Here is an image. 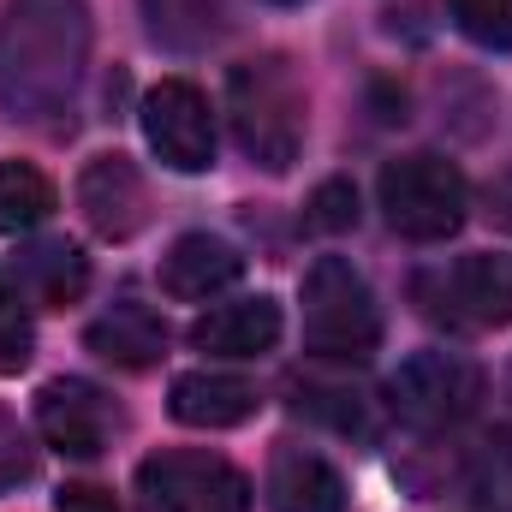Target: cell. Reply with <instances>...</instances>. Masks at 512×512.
I'll use <instances>...</instances> for the list:
<instances>
[{
  "label": "cell",
  "mask_w": 512,
  "mask_h": 512,
  "mask_svg": "<svg viewBox=\"0 0 512 512\" xmlns=\"http://www.w3.org/2000/svg\"><path fill=\"white\" fill-rule=\"evenodd\" d=\"M114 405L96 393L90 382H48L36 393V429H42V441L54 447V453H66V459H96L102 447H108V435H114Z\"/></svg>",
  "instance_id": "cell-9"
},
{
  "label": "cell",
  "mask_w": 512,
  "mask_h": 512,
  "mask_svg": "<svg viewBox=\"0 0 512 512\" xmlns=\"http://www.w3.org/2000/svg\"><path fill=\"white\" fill-rule=\"evenodd\" d=\"M382 346V310L370 280L346 256H322L304 274V352L316 358H370Z\"/></svg>",
  "instance_id": "cell-3"
},
{
  "label": "cell",
  "mask_w": 512,
  "mask_h": 512,
  "mask_svg": "<svg viewBox=\"0 0 512 512\" xmlns=\"http://www.w3.org/2000/svg\"><path fill=\"white\" fill-rule=\"evenodd\" d=\"M84 340H90L96 358H108V364H120V370H149V364H161V352H167V328H161V316L143 310V304H114L108 316L90 322Z\"/></svg>",
  "instance_id": "cell-15"
},
{
  "label": "cell",
  "mask_w": 512,
  "mask_h": 512,
  "mask_svg": "<svg viewBox=\"0 0 512 512\" xmlns=\"http://www.w3.org/2000/svg\"><path fill=\"white\" fill-rule=\"evenodd\" d=\"M90 66V0H6L0 12V108L12 120H60Z\"/></svg>",
  "instance_id": "cell-1"
},
{
  "label": "cell",
  "mask_w": 512,
  "mask_h": 512,
  "mask_svg": "<svg viewBox=\"0 0 512 512\" xmlns=\"http://www.w3.org/2000/svg\"><path fill=\"white\" fill-rule=\"evenodd\" d=\"M471 501L489 512H512V441H495L471 471Z\"/></svg>",
  "instance_id": "cell-21"
},
{
  "label": "cell",
  "mask_w": 512,
  "mask_h": 512,
  "mask_svg": "<svg viewBox=\"0 0 512 512\" xmlns=\"http://www.w3.org/2000/svg\"><path fill=\"white\" fill-rule=\"evenodd\" d=\"M149 36L173 54H203L227 36V6L221 0H143Z\"/></svg>",
  "instance_id": "cell-16"
},
{
  "label": "cell",
  "mask_w": 512,
  "mask_h": 512,
  "mask_svg": "<svg viewBox=\"0 0 512 512\" xmlns=\"http://www.w3.org/2000/svg\"><path fill=\"white\" fill-rule=\"evenodd\" d=\"M143 137L161 155V167H173V173H209L215 167V114H209L203 90L185 78H161L143 96Z\"/></svg>",
  "instance_id": "cell-8"
},
{
  "label": "cell",
  "mask_w": 512,
  "mask_h": 512,
  "mask_svg": "<svg viewBox=\"0 0 512 512\" xmlns=\"http://www.w3.org/2000/svg\"><path fill=\"white\" fill-rule=\"evenodd\" d=\"M417 304L423 316L453 328H501L512 322V256L477 251L459 256L453 268L417 274Z\"/></svg>",
  "instance_id": "cell-7"
},
{
  "label": "cell",
  "mask_w": 512,
  "mask_h": 512,
  "mask_svg": "<svg viewBox=\"0 0 512 512\" xmlns=\"http://www.w3.org/2000/svg\"><path fill=\"white\" fill-rule=\"evenodd\" d=\"M280 6H298V0H280Z\"/></svg>",
  "instance_id": "cell-26"
},
{
  "label": "cell",
  "mask_w": 512,
  "mask_h": 512,
  "mask_svg": "<svg viewBox=\"0 0 512 512\" xmlns=\"http://www.w3.org/2000/svg\"><path fill=\"white\" fill-rule=\"evenodd\" d=\"M30 477H36V447H30V435L18 429V417L0 411V495L24 489Z\"/></svg>",
  "instance_id": "cell-22"
},
{
  "label": "cell",
  "mask_w": 512,
  "mask_h": 512,
  "mask_svg": "<svg viewBox=\"0 0 512 512\" xmlns=\"http://www.w3.org/2000/svg\"><path fill=\"white\" fill-rule=\"evenodd\" d=\"M167 411L185 429H233L256 411V387L245 376H227V370H191V376L173 382Z\"/></svg>",
  "instance_id": "cell-13"
},
{
  "label": "cell",
  "mask_w": 512,
  "mask_h": 512,
  "mask_svg": "<svg viewBox=\"0 0 512 512\" xmlns=\"http://www.w3.org/2000/svg\"><path fill=\"white\" fill-rule=\"evenodd\" d=\"M310 227H322V233L358 227V191H352L346 179H328V185L310 197Z\"/></svg>",
  "instance_id": "cell-23"
},
{
  "label": "cell",
  "mask_w": 512,
  "mask_h": 512,
  "mask_svg": "<svg viewBox=\"0 0 512 512\" xmlns=\"http://www.w3.org/2000/svg\"><path fill=\"white\" fill-rule=\"evenodd\" d=\"M137 512H251V483L215 453H155L137 465Z\"/></svg>",
  "instance_id": "cell-5"
},
{
  "label": "cell",
  "mask_w": 512,
  "mask_h": 512,
  "mask_svg": "<svg viewBox=\"0 0 512 512\" xmlns=\"http://www.w3.org/2000/svg\"><path fill=\"white\" fill-rule=\"evenodd\" d=\"M268 512H346V483L322 453L286 447L268 465Z\"/></svg>",
  "instance_id": "cell-14"
},
{
  "label": "cell",
  "mask_w": 512,
  "mask_h": 512,
  "mask_svg": "<svg viewBox=\"0 0 512 512\" xmlns=\"http://www.w3.org/2000/svg\"><path fill=\"white\" fill-rule=\"evenodd\" d=\"M471 191L465 173L441 155H405L382 167V215L387 227L411 245H441L465 227Z\"/></svg>",
  "instance_id": "cell-4"
},
{
  "label": "cell",
  "mask_w": 512,
  "mask_h": 512,
  "mask_svg": "<svg viewBox=\"0 0 512 512\" xmlns=\"http://www.w3.org/2000/svg\"><path fill=\"white\" fill-rule=\"evenodd\" d=\"M36 352V328H30V310L18 298V286L0 274V376H18Z\"/></svg>",
  "instance_id": "cell-19"
},
{
  "label": "cell",
  "mask_w": 512,
  "mask_h": 512,
  "mask_svg": "<svg viewBox=\"0 0 512 512\" xmlns=\"http://www.w3.org/2000/svg\"><path fill=\"white\" fill-rule=\"evenodd\" d=\"M280 340V304L274 298H239V304H215L209 316L191 322V346L215 352V358H262Z\"/></svg>",
  "instance_id": "cell-12"
},
{
  "label": "cell",
  "mask_w": 512,
  "mask_h": 512,
  "mask_svg": "<svg viewBox=\"0 0 512 512\" xmlns=\"http://www.w3.org/2000/svg\"><path fill=\"white\" fill-rule=\"evenodd\" d=\"M54 215V185L30 161H0V233H30Z\"/></svg>",
  "instance_id": "cell-18"
},
{
  "label": "cell",
  "mask_w": 512,
  "mask_h": 512,
  "mask_svg": "<svg viewBox=\"0 0 512 512\" xmlns=\"http://www.w3.org/2000/svg\"><path fill=\"white\" fill-rule=\"evenodd\" d=\"M489 221H495V227H512V173L489 185Z\"/></svg>",
  "instance_id": "cell-25"
},
{
  "label": "cell",
  "mask_w": 512,
  "mask_h": 512,
  "mask_svg": "<svg viewBox=\"0 0 512 512\" xmlns=\"http://www.w3.org/2000/svg\"><path fill=\"white\" fill-rule=\"evenodd\" d=\"M24 274H30V286H36L48 304H60V310L90 292V256L78 251V245H66V239L36 245V251L24 256Z\"/></svg>",
  "instance_id": "cell-17"
},
{
  "label": "cell",
  "mask_w": 512,
  "mask_h": 512,
  "mask_svg": "<svg viewBox=\"0 0 512 512\" xmlns=\"http://www.w3.org/2000/svg\"><path fill=\"white\" fill-rule=\"evenodd\" d=\"M54 512H120V507H114V495L96 489V483H66L60 501H54Z\"/></svg>",
  "instance_id": "cell-24"
},
{
  "label": "cell",
  "mask_w": 512,
  "mask_h": 512,
  "mask_svg": "<svg viewBox=\"0 0 512 512\" xmlns=\"http://www.w3.org/2000/svg\"><path fill=\"white\" fill-rule=\"evenodd\" d=\"M387 399L411 429H453L483 405V370L459 352H417L393 370Z\"/></svg>",
  "instance_id": "cell-6"
},
{
  "label": "cell",
  "mask_w": 512,
  "mask_h": 512,
  "mask_svg": "<svg viewBox=\"0 0 512 512\" xmlns=\"http://www.w3.org/2000/svg\"><path fill=\"white\" fill-rule=\"evenodd\" d=\"M78 209L102 239H137L149 221V191L143 173L131 167L126 155H96L78 173Z\"/></svg>",
  "instance_id": "cell-10"
},
{
  "label": "cell",
  "mask_w": 512,
  "mask_h": 512,
  "mask_svg": "<svg viewBox=\"0 0 512 512\" xmlns=\"http://www.w3.org/2000/svg\"><path fill=\"white\" fill-rule=\"evenodd\" d=\"M447 12L477 48H495V54L512 48V0H447Z\"/></svg>",
  "instance_id": "cell-20"
},
{
  "label": "cell",
  "mask_w": 512,
  "mask_h": 512,
  "mask_svg": "<svg viewBox=\"0 0 512 512\" xmlns=\"http://www.w3.org/2000/svg\"><path fill=\"white\" fill-rule=\"evenodd\" d=\"M239 274H245V256L227 239H215V233H185V239H173V251L161 256V292L185 298V304H203V298L227 292Z\"/></svg>",
  "instance_id": "cell-11"
},
{
  "label": "cell",
  "mask_w": 512,
  "mask_h": 512,
  "mask_svg": "<svg viewBox=\"0 0 512 512\" xmlns=\"http://www.w3.org/2000/svg\"><path fill=\"white\" fill-rule=\"evenodd\" d=\"M227 120L262 173H286L304 149V84L280 54H256L227 72Z\"/></svg>",
  "instance_id": "cell-2"
}]
</instances>
